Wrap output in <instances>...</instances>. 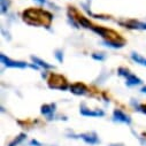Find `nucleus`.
Instances as JSON below:
<instances>
[{"label":"nucleus","mask_w":146,"mask_h":146,"mask_svg":"<svg viewBox=\"0 0 146 146\" xmlns=\"http://www.w3.org/2000/svg\"><path fill=\"white\" fill-rule=\"evenodd\" d=\"M48 85L51 89H59V90H66L68 88L66 80L60 75H52L48 80Z\"/></svg>","instance_id":"1"},{"label":"nucleus","mask_w":146,"mask_h":146,"mask_svg":"<svg viewBox=\"0 0 146 146\" xmlns=\"http://www.w3.org/2000/svg\"><path fill=\"white\" fill-rule=\"evenodd\" d=\"M0 59H1V62H3L6 67H9V68H27V67H28V64H27L25 62L12 60V59L7 58L5 54L0 55Z\"/></svg>","instance_id":"2"},{"label":"nucleus","mask_w":146,"mask_h":146,"mask_svg":"<svg viewBox=\"0 0 146 146\" xmlns=\"http://www.w3.org/2000/svg\"><path fill=\"white\" fill-rule=\"evenodd\" d=\"M70 91L74 93V94H78V96H82V94H85L88 89L84 84L82 83H76V84H72L70 85Z\"/></svg>","instance_id":"3"},{"label":"nucleus","mask_w":146,"mask_h":146,"mask_svg":"<svg viewBox=\"0 0 146 146\" xmlns=\"http://www.w3.org/2000/svg\"><path fill=\"white\" fill-rule=\"evenodd\" d=\"M113 115H114V120H115V121H120V122L128 123V124L131 122L130 117H129L127 114H124L122 111H120V109H115Z\"/></svg>","instance_id":"4"},{"label":"nucleus","mask_w":146,"mask_h":146,"mask_svg":"<svg viewBox=\"0 0 146 146\" xmlns=\"http://www.w3.org/2000/svg\"><path fill=\"white\" fill-rule=\"evenodd\" d=\"M125 27L130 29H140V30H146V23L138 22V21H129L124 24Z\"/></svg>","instance_id":"5"},{"label":"nucleus","mask_w":146,"mask_h":146,"mask_svg":"<svg viewBox=\"0 0 146 146\" xmlns=\"http://www.w3.org/2000/svg\"><path fill=\"white\" fill-rule=\"evenodd\" d=\"M127 78V84L129 85V86H132V85H139V84H141L143 82H141V80L140 78H138L136 75H133V74H128V76L125 77Z\"/></svg>","instance_id":"6"},{"label":"nucleus","mask_w":146,"mask_h":146,"mask_svg":"<svg viewBox=\"0 0 146 146\" xmlns=\"http://www.w3.org/2000/svg\"><path fill=\"white\" fill-rule=\"evenodd\" d=\"M31 60L36 63V64H38L39 67H43V68H45V69H51V68H53V66L52 64H50V63H47L46 61H43L42 59H39V58H37V56H31Z\"/></svg>","instance_id":"7"},{"label":"nucleus","mask_w":146,"mask_h":146,"mask_svg":"<svg viewBox=\"0 0 146 146\" xmlns=\"http://www.w3.org/2000/svg\"><path fill=\"white\" fill-rule=\"evenodd\" d=\"M131 59L136 62V63H139V64H141V66H144V67H146V59L145 58H143L141 55H139V54H137V53H132L131 54Z\"/></svg>","instance_id":"8"},{"label":"nucleus","mask_w":146,"mask_h":146,"mask_svg":"<svg viewBox=\"0 0 146 146\" xmlns=\"http://www.w3.org/2000/svg\"><path fill=\"white\" fill-rule=\"evenodd\" d=\"M81 114L85 115V116H102L104 112H92V111H89V109H86V108H82Z\"/></svg>","instance_id":"9"},{"label":"nucleus","mask_w":146,"mask_h":146,"mask_svg":"<svg viewBox=\"0 0 146 146\" xmlns=\"http://www.w3.org/2000/svg\"><path fill=\"white\" fill-rule=\"evenodd\" d=\"M54 108H55V105H44L42 107V113L44 115H50L54 112Z\"/></svg>","instance_id":"10"},{"label":"nucleus","mask_w":146,"mask_h":146,"mask_svg":"<svg viewBox=\"0 0 146 146\" xmlns=\"http://www.w3.org/2000/svg\"><path fill=\"white\" fill-rule=\"evenodd\" d=\"M77 20H78V22H80V24H81L82 27H84V28H91V29H92V24H91L90 21H88L85 17H83V16H78Z\"/></svg>","instance_id":"11"},{"label":"nucleus","mask_w":146,"mask_h":146,"mask_svg":"<svg viewBox=\"0 0 146 146\" xmlns=\"http://www.w3.org/2000/svg\"><path fill=\"white\" fill-rule=\"evenodd\" d=\"M86 143H90V144H96V143H98V139H97V137H94V136H91V135H82L81 136Z\"/></svg>","instance_id":"12"},{"label":"nucleus","mask_w":146,"mask_h":146,"mask_svg":"<svg viewBox=\"0 0 146 146\" xmlns=\"http://www.w3.org/2000/svg\"><path fill=\"white\" fill-rule=\"evenodd\" d=\"M105 45L106 46H111V47H114V48H120V47H122L123 46V44H116L115 42H113V40H107V42H105Z\"/></svg>","instance_id":"13"},{"label":"nucleus","mask_w":146,"mask_h":146,"mask_svg":"<svg viewBox=\"0 0 146 146\" xmlns=\"http://www.w3.org/2000/svg\"><path fill=\"white\" fill-rule=\"evenodd\" d=\"M24 137H25V135H24V133L20 135V136H19V137H17V138H16V139H15V140H14V141H13V143L9 145V146H15V145H17V144H19V143H20V141H21V140H22Z\"/></svg>","instance_id":"14"},{"label":"nucleus","mask_w":146,"mask_h":146,"mask_svg":"<svg viewBox=\"0 0 146 146\" xmlns=\"http://www.w3.org/2000/svg\"><path fill=\"white\" fill-rule=\"evenodd\" d=\"M92 58L96 59V60H100V61H101V60L105 59V55H101V54L98 55V53H94V54H92Z\"/></svg>","instance_id":"15"},{"label":"nucleus","mask_w":146,"mask_h":146,"mask_svg":"<svg viewBox=\"0 0 146 146\" xmlns=\"http://www.w3.org/2000/svg\"><path fill=\"white\" fill-rule=\"evenodd\" d=\"M55 56L58 58V60H59L60 62H62L63 58H62V55H61V52H60V51H56V54H55Z\"/></svg>","instance_id":"16"},{"label":"nucleus","mask_w":146,"mask_h":146,"mask_svg":"<svg viewBox=\"0 0 146 146\" xmlns=\"http://www.w3.org/2000/svg\"><path fill=\"white\" fill-rule=\"evenodd\" d=\"M139 109H140V111H141L143 113H145V114H146V105H141V106L139 107Z\"/></svg>","instance_id":"17"},{"label":"nucleus","mask_w":146,"mask_h":146,"mask_svg":"<svg viewBox=\"0 0 146 146\" xmlns=\"http://www.w3.org/2000/svg\"><path fill=\"white\" fill-rule=\"evenodd\" d=\"M31 144H32V145H38V146H42L38 141H36V140H32V141H31Z\"/></svg>","instance_id":"18"},{"label":"nucleus","mask_w":146,"mask_h":146,"mask_svg":"<svg viewBox=\"0 0 146 146\" xmlns=\"http://www.w3.org/2000/svg\"><path fill=\"white\" fill-rule=\"evenodd\" d=\"M36 1H38L39 4H45V3H46V0H36Z\"/></svg>","instance_id":"19"},{"label":"nucleus","mask_w":146,"mask_h":146,"mask_svg":"<svg viewBox=\"0 0 146 146\" xmlns=\"http://www.w3.org/2000/svg\"><path fill=\"white\" fill-rule=\"evenodd\" d=\"M141 92H144V93H146V86H144V88L141 89Z\"/></svg>","instance_id":"20"}]
</instances>
